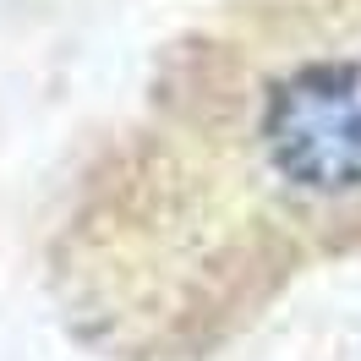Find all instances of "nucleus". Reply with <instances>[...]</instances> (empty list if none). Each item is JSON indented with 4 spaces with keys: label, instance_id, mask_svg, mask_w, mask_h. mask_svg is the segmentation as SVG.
Wrapping results in <instances>:
<instances>
[{
    "label": "nucleus",
    "instance_id": "1",
    "mask_svg": "<svg viewBox=\"0 0 361 361\" xmlns=\"http://www.w3.org/2000/svg\"><path fill=\"white\" fill-rule=\"evenodd\" d=\"M263 148L274 170L301 192H356L361 186V66L317 61L290 71L269 99Z\"/></svg>",
    "mask_w": 361,
    "mask_h": 361
}]
</instances>
